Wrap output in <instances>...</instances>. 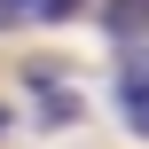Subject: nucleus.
Wrapping results in <instances>:
<instances>
[{"label":"nucleus","mask_w":149,"mask_h":149,"mask_svg":"<svg viewBox=\"0 0 149 149\" xmlns=\"http://www.w3.org/2000/svg\"><path fill=\"white\" fill-rule=\"evenodd\" d=\"M110 94H118L126 126H134V134H149V55H126V63H118V86H110Z\"/></svg>","instance_id":"obj_1"},{"label":"nucleus","mask_w":149,"mask_h":149,"mask_svg":"<svg viewBox=\"0 0 149 149\" xmlns=\"http://www.w3.org/2000/svg\"><path fill=\"white\" fill-rule=\"evenodd\" d=\"M102 24H110L118 39H141V31H149V0H110V8H102Z\"/></svg>","instance_id":"obj_2"},{"label":"nucleus","mask_w":149,"mask_h":149,"mask_svg":"<svg viewBox=\"0 0 149 149\" xmlns=\"http://www.w3.org/2000/svg\"><path fill=\"white\" fill-rule=\"evenodd\" d=\"M71 8H86V0H24V16H39V24H63Z\"/></svg>","instance_id":"obj_3"},{"label":"nucleus","mask_w":149,"mask_h":149,"mask_svg":"<svg viewBox=\"0 0 149 149\" xmlns=\"http://www.w3.org/2000/svg\"><path fill=\"white\" fill-rule=\"evenodd\" d=\"M8 24H24V0H0V31H8Z\"/></svg>","instance_id":"obj_4"},{"label":"nucleus","mask_w":149,"mask_h":149,"mask_svg":"<svg viewBox=\"0 0 149 149\" xmlns=\"http://www.w3.org/2000/svg\"><path fill=\"white\" fill-rule=\"evenodd\" d=\"M0 126H8V110H0Z\"/></svg>","instance_id":"obj_5"}]
</instances>
